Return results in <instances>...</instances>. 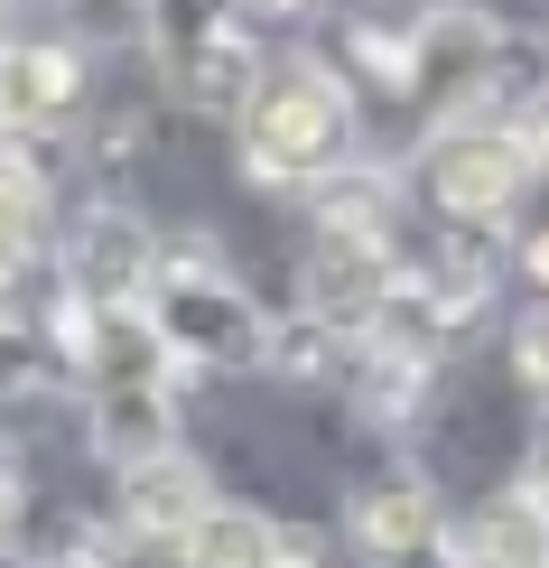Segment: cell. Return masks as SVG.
Returning a JSON list of instances; mask_svg holds the SVG:
<instances>
[{"instance_id": "cell-16", "label": "cell", "mask_w": 549, "mask_h": 568, "mask_svg": "<svg viewBox=\"0 0 549 568\" xmlns=\"http://www.w3.org/2000/svg\"><path fill=\"white\" fill-rule=\"evenodd\" d=\"M512 373H521V392L549 410V307H531V317L512 326Z\"/></svg>"}, {"instance_id": "cell-7", "label": "cell", "mask_w": 549, "mask_h": 568, "mask_svg": "<svg viewBox=\"0 0 549 568\" xmlns=\"http://www.w3.org/2000/svg\"><path fill=\"white\" fill-rule=\"evenodd\" d=\"M84 103V57L65 38H10L0 47V140H38L75 122Z\"/></svg>"}, {"instance_id": "cell-18", "label": "cell", "mask_w": 549, "mask_h": 568, "mask_svg": "<svg viewBox=\"0 0 549 568\" xmlns=\"http://www.w3.org/2000/svg\"><path fill=\"white\" fill-rule=\"evenodd\" d=\"M279 568H326V550H317V531L279 523Z\"/></svg>"}, {"instance_id": "cell-5", "label": "cell", "mask_w": 549, "mask_h": 568, "mask_svg": "<svg viewBox=\"0 0 549 568\" xmlns=\"http://www.w3.org/2000/svg\"><path fill=\"white\" fill-rule=\"evenodd\" d=\"M159 280V233L131 215V205H84L65 224V298L75 307H140Z\"/></svg>"}, {"instance_id": "cell-14", "label": "cell", "mask_w": 549, "mask_h": 568, "mask_svg": "<svg viewBox=\"0 0 549 568\" xmlns=\"http://www.w3.org/2000/svg\"><path fill=\"white\" fill-rule=\"evenodd\" d=\"M47 169L29 159V140H0V280H10L29 252L47 243Z\"/></svg>"}, {"instance_id": "cell-21", "label": "cell", "mask_w": 549, "mask_h": 568, "mask_svg": "<svg viewBox=\"0 0 549 568\" xmlns=\"http://www.w3.org/2000/svg\"><path fill=\"white\" fill-rule=\"evenodd\" d=\"M521 485H540V494H549V410H540V438H531V476H521Z\"/></svg>"}, {"instance_id": "cell-3", "label": "cell", "mask_w": 549, "mask_h": 568, "mask_svg": "<svg viewBox=\"0 0 549 568\" xmlns=\"http://www.w3.org/2000/svg\"><path fill=\"white\" fill-rule=\"evenodd\" d=\"M419 186L447 224H504L531 186V150L512 140V122H438L419 150Z\"/></svg>"}, {"instance_id": "cell-15", "label": "cell", "mask_w": 549, "mask_h": 568, "mask_svg": "<svg viewBox=\"0 0 549 568\" xmlns=\"http://www.w3.org/2000/svg\"><path fill=\"white\" fill-rule=\"evenodd\" d=\"M112 550H122V540H112L103 523H84V513H65L57 531L38 540V568H112Z\"/></svg>"}, {"instance_id": "cell-1", "label": "cell", "mask_w": 549, "mask_h": 568, "mask_svg": "<svg viewBox=\"0 0 549 568\" xmlns=\"http://www.w3.org/2000/svg\"><path fill=\"white\" fill-rule=\"evenodd\" d=\"M354 159V84L326 57H279L243 93V169L261 186H317Z\"/></svg>"}, {"instance_id": "cell-6", "label": "cell", "mask_w": 549, "mask_h": 568, "mask_svg": "<svg viewBox=\"0 0 549 568\" xmlns=\"http://www.w3.org/2000/svg\"><path fill=\"white\" fill-rule=\"evenodd\" d=\"M392 243H354V233H317L298 262V307L326 326V336H373V317L392 307Z\"/></svg>"}, {"instance_id": "cell-10", "label": "cell", "mask_w": 549, "mask_h": 568, "mask_svg": "<svg viewBox=\"0 0 549 568\" xmlns=\"http://www.w3.org/2000/svg\"><path fill=\"white\" fill-rule=\"evenodd\" d=\"M354 540H364V559H410V550H438L447 540V513H438V494H428L419 476H382L354 494Z\"/></svg>"}, {"instance_id": "cell-12", "label": "cell", "mask_w": 549, "mask_h": 568, "mask_svg": "<svg viewBox=\"0 0 549 568\" xmlns=\"http://www.w3.org/2000/svg\"><path fill=\"white\" fill-rule=\"evenodd\" d=\"M177 568H279V523L252 504H214L177 531Z\"/></svg>"}, {"instance_id": "cell-8", "label": "cell", "mask_w": 549, "mask_h": 568, "mask_svg": "<svg viewBox=\"0 0 549 568\" xmlns=\"http://www.w3.org/2000/svg\"><path fill=\"white\" fill-rule=\"evenodd\" d=\"M447 559L457 568H549V494L540 485H504L447 523Z\"/></svg>"}, {"instance_id": "cell-17", "label": "cell", "mask_w": 549, "mask_h": 568, "mask_svg": "<svg viewBox=\"0 0 549 568\" xmlns=\"http://www.w3.org/2000/svg\"><path fill=\"white\" fill-rule=\"evenodd\" d=\"M512 140L531 150V169H549V84L521 93V112H512Z\"/></svg>"}, {"instance_id": "cell-11", "label": "cell", "mask_w": 549, "mask_h": 568, "mask_svg": "<svg viewBox=\"0 0 549 568\" xmlns=\"http://www.w3.org/2000/svg\"><path fill=\"white\" fill-rule=\"evenodd\" d=\"M93 447H103L112 466H140V457H159V447H177L169 383H103L93 392Z\"/></svg>"}, {"instance_id": "cell-22", "label": "cell", "mask_w": 549, "mask_h": 568, "mask_svg": "<svg viewBox=\"0 0 549 568\" xmlns=\"http://www.w3.org/2000/svg\"><path fill=\"white\" fill-rule=\"evenodd\" d=\"M382 568H457V559H447V540H438V550H410V559H382Z\"/></svg>"}, {"instance_id": "cell-4", "label": "cell", "mask_w": 549, "mask_h": 568, "mask_svg": "<svg viewBox=\"0 0 549 568\" xmlns=\"http://www.w3.org/2000/svg\"><path fill=\"white\" fill-rule=\"evenodd\" d=\"M494 65H504V19L475 0H438L400 29V93H419V103H466Z\"/></svg>"}, {"instance_id": "cell-13", "label": "cell", "mask_w": 549, "mask_h": 568, "mask_svg": "<svg viewBox=\"0 0 549 568\" xmlns=\"http://www.w3.org/2000/svg\"><path fill=\"white\" fill-rule=\"evenodd\" d=\"M307 196H317V233H354V243H392V233H400V186H392V169L345 159V169L317 178Z\"/></svg>"}, {"instance_id": "cell-2", "label": "cell", "mask_w": 549, "mask_h": 568, "mask_svg": "<svg viewBox=\"0 0 549 568\" xmlns=\"http://www.w3.org/2000/svg\"><path fill=\"white\" fill-rule=\"evenodd\" d=\"M150 326L169 336L177 364H261V345H271V317L252 307V290L233 280L214 252H159V280H150Z\"/></svg>"}, {"instance_id": "cell-20", "label": "cell", "mask_w": 549, "mask_h": 568, "mask_svg": "<svg viewBox=\"0 0 549 568\" xmlns=\"http://www.w3.org/2000/svg\"><path fill=\"white\" fill-rule=\"evenodd\" d=\"M10 523H19V457L0 447V531H10Z\"/></svg>"}, {"instance_id": "cell-19", "label": "cell", "mask_w": 549, "mask_h": 568, "mask_svg": "<svg viewBox=\"0 0 549 568\" xmlns=\"http://www.w3.org/2000/svg\"><path fill=\"white\" fill-rule=\"evenodd\" d=\"M521 280H531V290H549V224L521 243Z\"/></svg>"}, {"instance_id": "cell-9", "label": "cell", "mask_w": 549, "mask_h": 568, "mask_svg": "<svg viewBox=\"0 0 549 568\" xmlns=\"http://www.w3.org/2000/svg\"><path fill=\"white\" fill-rule=\"evenodd\" d=\"M205 504H214V485H205V466L186 457V447H159V457L122 466V523L140 540H177Z\"/></svg>"}, {"instance_id": "cell-23", "label": "cell", "mask_w": 549, "mask_h": 568, "mask_svg": "<svg viewBox=\"0 0 549 568\" xmlns=\"http://www.w3.org/2000/svg\"><path fill=\"white\" fill-rule=\"evenodd\" d=\"M0 47H10V0H0Z\"/></svg>"}]
</instances>
